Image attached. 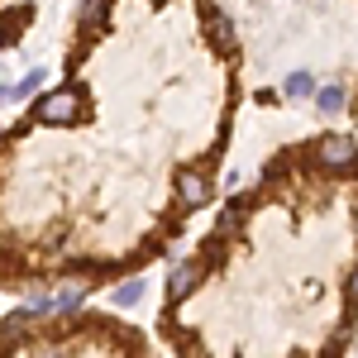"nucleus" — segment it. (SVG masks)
<instances>
[{
	"instance_id": "ddd939ff",
	"label": "nucleus",
	"mask_w": 358,
	"mask_h": 358,
	"mask_svg": "<svg viewBox=\"0 0 358 358\" xmlns=\"http://www.w3.org/2000/svg\"><path fill=\"white\" fill-rule=\"evenodd\" d=\"M349 296H354V301H358V273H354V282H349Z\"/></svg>"
},
{
	"instance_id": "f257e3e1",
	"label": "nucleus",
	"mask_w": 358,
	"mask_h": 358,
	"mask_svg": "<svg viewBox=\"0 0 358 358\" xmlns=\"http://www.w3.org/2000/svg\"><path fill=\"white\" fill-rule=\"evenodd\" d=\"M77 110H82L77 86H62V91H48V96L34 101V120L38 124H67V120H77Z\"/></svg>"
},
{
	"instance_id": "7ed1b4c3",
	"label": "nucleus",
	"mask_w": 358,
	"mask_h": 358,
	"mask_svg": "<svg viewBox=\"0 0 358 358\" xmlns=\"http://www.w3.org/2000/svg\"><path fill=\"white\" fill-rule=\"evenodd\" d=\"M177 196H182V206H206L210 201V182L201 172H182L177 177Z\"/></svg>"
},
{
	"instance_id": "1a4fd4ad",
	"label": "nucleus",
	"mask_w": 358,
	"mask_h": 358,
	"mask_svg": "<svg viewBox=\"0 0 358 358\" xmlns=\"http://www.w3.org/2000/svg\"><path fill=\"white\" fill-rule=\"evenodd\" d=\"M29 320H34V310H15V315H5V334L0 339H20L29 330Z\"/></svg>"
},
{
	"instance_id": "39448f33",
	"label": "nucleus",
	"mask_w": 358,
	"mask_h": 358,
	"mask_svg": "<svg viewBox=\"0 0 358 358\" xmlns=\"http://www.w3.org/2000/svg\"><path fill=\"white\" fill-rule=\"evenodd\" d=\"M315 106H320V115H339L344 110V86H320L315 91Z\"/></svg>"
},
{
	"instance_id": "20e7f679",
	"label": "nucleus",
	"mask_w": 358,
	"mask_h": 358,
	"mask_svg": "<svg viewBox=\"0 0 358 358\" xmlns=\"http://www.w3.org/2000/svg\"><path fill=\"white\" fill-rule=\"evenodd\" d=\"M192 287H196V268L187 263V268H177L172 282H167V301H187V296H192Z\"/></svg>"
},
{
	"instance_id": "6e6552de",
	"label": "nucleus",
	"mask_w": 358,
	"mask_h": 358,
	"mask_svg": "<svg viewBox=\"0 0 358 358\" xmlns=\"http://www.w3.org/2000/svg\"><path fill=\"white\" fill-rule=\"evenodd\" d=\"M282 91H287V96H310V91H315V77H310V72H292V77L282 82Z\"/></svg>"
},
{
	"instance_id": "9d476101",
	"label": "nucleus",
	"mask_w": 358,
	"mask_h": 358,
	"mask_svg": "<svg viewBox=\"0 0 358 358\" xmlns=\"http://www.w3.org/2000/svg\"><path fill=\"white\" fill-rule=\"evenodd\" d=\"M38 86H43V67H34V72H29V77H24V82H20V86H15L10 96H15V101H29V96H34Z\"/></svg>"
},
{
	"instance_id": "9b49d317",
	"label": "nucleus",
	"mask_w": 358,
	"mask_h": 358,
	"mask_svg": "<svg viewBox=\"0 0 358 358\" xmlns=\"http://www.w3.org/2000/svg\"><path fill=\"white\" fill-rule=\"evenodd\" d=\"M82 287H77V282H72V287H62V292H57V310H77V306H82Z\"/></svg>"
},
{
	"instance_id": "0eeeda50",
	"label": "nucleus",
	"mask_w": 358,
	"mask_h": 358,
	"mask_svg": "<svg viewBox=\"0 0 358 358\" xmlns=\"http://www.w3.org/2000/svg\"><path fill=\"white\" fill-rule=\"evenodd\" d=\"M206 34H210V43L229 48V38H234V24H229L224 15H210V20H206Z\"/></svg>"
},
{
	"instance_id": "f8f14e48",
	"label": "nucleus",
	"mask_w": 358,
	"mask_h": 358,
	"mask_svg": "<svg viewBox=\"0 0 358 358\" xmlns=\"http://www.w3.org/2000/svg\"><path fill=\"white\" fill-rule=\"evenodd\" d=\"M106 20V0H82V24H101Z\"/></svg>"
},
{
	"instance_id": "f03ea898",
	"label": "nucleus",
	"mask_w": 358,
	"mask_h": 358,
	"mask_svg": "<svg viewBox=\"0 0 358 358\" xmlns=\"http://www.w3.org/2000/svg\"><path fill=\"white\" fill-rule=\"evenodd\" d=\"M354 158H358V148H354L349 134H325L320 143H315V163L320 167H349Z\"/></svg>"
},
{
	"instance_id": "423d86ee",
	"label": "nucleus",
	"mask_w": 358,
	"mask_h": 358,
	"mask_svg": "<svg viewBox=\"0 0 358 358\" xmlns=\"http://www.w3.org/2000/svg\"><path fill=\"white\" fill-rule=\"evenodd\" d=\"M110 301L120 306V310H134V306L143 301V282H124V287H115V292H110Z\"/></svg>"
}]
</instances>
